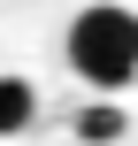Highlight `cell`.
Instances as JSON below:
<instances>
[{"label": "cell", "instance_id": "obj_1", "mask_svg": "<svg viewBox=\"0 0 138 146\" xmlns=\"http://www.w3.org/2000/svg\"><path fill=\"white\" fill-rule=\"evenodd\" d=\"M61 54H69V69H77L92 92H123V85H138V8H123V0H92V8H77Z\"/></svg>", "mask_w": 138, "mask_h": 146}, {"label": "cell", "instance_id": "obj_2", "mask_svg": "<svg viewBox=\"0 0 138 146\" xmlns=\"http://www.w3.org/2000/svg\"><path fill=\"white\" fill-rule=\"evenodd\" d=\"M31 123H38V85L31 77H0V139H15Z\"/></svg>", "mask_w": 138, "mask_h": 146}, {"label": "cell", "instance_id": "obj_3", "mask_svg": "<svg viewBox=\"0 0 138 146\" xmlns=\"http://www.w3.org/2000/svg\"><path fill=\"white\" fill-rule=\"evenodd\" d=\"M123 131H131V115H123L115 100H92V108L77 115V139H85V146H115Z\"/></svg>", "mask_w": 138, "mask_h": 146}]
</instances>
